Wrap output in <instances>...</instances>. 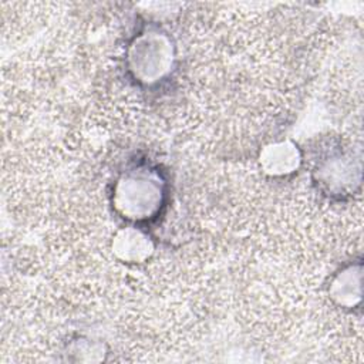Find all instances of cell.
<instances>
[{"label":"cell","mask_w":364,"mask_h":364,"mask_svg":"<svg viewBox=\"0 0 364 364\" xmlns=\"http://www.w3.org/2000/svg\"><path fill=\"white\" fill-rule=\"evenodd\" d=\"M169 199V183L158 165L136 162L121 171L109 192L117 216L128 225L145 226L155 222Z\"/></svg>","instance_id":"obj_1"},{"label":"cell","mask_w":364,"mask_h":364,"mask_svg":"<svg viewBox=\"0 0 364 364\" xmlns=\"http://www.w3.org/2000/svg\"><path fill=\"white\" fill-rule=\"evenodd\" d=\"M178 65V47L165 28L146 26L131 37L125 48L128 77L142 88H155L172 77Z\"/></svg>","instance_id":"obj_2"},{"label":"cell","mask_w":364,"mask_h":364,"mask_svg":"<svg viewBox=\"0 0 364 364\" xmlns=\"http://www.w3.org/2000/svg\"><path fill=\"white\" fill-rule=\"evenodd\" d=\"M361 169V154L337 144L326 148L313 162L311 179L323 195L344 199L360 189Z\"/></svg>","instance_id":"obj_3"},{"label":"cell","mask_w":364,"mask_h":364,"mask_svg":"<svg viewBox=\"0 0 364 364\" xmlns=\"http://www.w3.org/2000/svg\"><path fill=\"white\" fill-rule=\"evenodd\" d=\"M304 162L301 146L290 139H277L266 144L257 154V166L263 175L272 179L293 176Z\"/></svg>","instance_id":"obj_4"},{"label":"cell","mask_w":364,"mask_h":364,"mask_svg":"<svg viewBox=\"0 0 364 364\" xmlns=\"http://www.w3.org/2000/svg\"><path fill=\"white\" fill-rule=\"evenodd\" d=\"M109 250L119 263L138 266L154 256L156 243L144 226L127 223L114 232L109 240Z\"/></svg>","instance_id":"obj_5"},{"label":"cell","mask_w":364,"mask_h":364,"mask_svg":"<svg viewBox=\"0 0 364 364\" xmlns=\"http://www.w3.org/2000/svg\"><path fill=\"white\" fill-rule=\"evenodd\" d=\"M327 296L336 307L344 311H354L361 307L363 260L360 257L344 263L330 276Z\"/></svg>","instance_id":"obj_6"}]
</instances>
